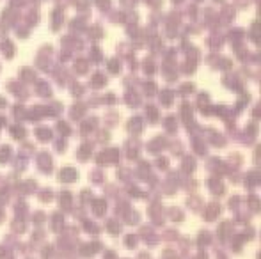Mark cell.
<instances>
[{
  "instance_id": "1",
  "label": "cell",
  "mask_w": 261,
  "mask_h": 259,
  "mask_svg": "<svg viewBox=\"0 0 261 259\" xmlns=\"http://www.w3.org/2000/svg\"><path fill=\"white\" fill-rule=\"evenodd\" d=\"M108 69H110L112 73H117L119 71V62L114 59V60H110V62H108Z\"/></svg>"
},
{
  "instance_id": "2",
  "label": "cell",
  "mask_w": 261,
  "mask_h": 259,
  "mask_svg": "<svg viewBox=\"0 0 261 259\" xmlns=\"http://www.w3.org/2000/svg\"><path fill=\"white\" fill-rule=\"evenodd\" d=\"M93 82H94V85H105V76H101V75H96V76L93 78Z\"/></svg>"
},
{
  "instance_id": "3",
  "label": "cell",
  "mask_w": 261,
  "mask_h": 259,
  "mask_svg": "<svg viewBox=\"0 0 261 259\" xmlns=\"http://www.w3.org/2000/svg\"><path fill=\"white\" fill-rule=\"evenodd\" d=\"M162 99H163V103H170V99H172V92L165 91V92L162 94Z\"/></svg>"
},
{
  "instance_id": "4",
  "label": "cell",
  "mask_w": 261,
  "mask_h": 259,
  "mask_svg": "<svg viewBox=\"0 0 261 259\" xmlns=\"http://www.w3.org/2000/svg\"><path fill=\"white\" fill-rule=\"evenodd\" d=\"M107 2H108V0H98L100 7H103V9H107V7H108V4H107Z\"/></svg>"
}]
</instances>
